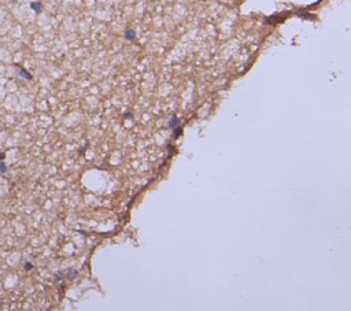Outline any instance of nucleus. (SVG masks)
<instances>
[{
	"label": "nucleus",
	"instance_id": "nucleus-1",
	"mask_svg": "<svg viewBox=\"0 0 351 311\" xmlns=\"http://www.w3.org/2000/svg\"><path fill=\"white\" fill-rule=\"evenodd\" d=\"M3 158H4V154H0V174L6 173V170H7L6 163L3 162Z\"/></svg>",
	"mask_w": 351,
	"mask_h": 311
},
{
	"label": "nucleus",
	"instance_id": "nucleus-4",
	"mask_svg": "<svg viewBox=\"0 0 351 311\" xmlns=\"http://www.w3.org/2000/svg\"><path fill=\"white\" fill-rule=\"evenodd\" d=\"M24 267H25L26 270H29V269H32V265H30V263H25V266H24Z\"/></svg>",
	"mask_w": 351,
	"mask_h": 311
},
{
	"label": "nucleus",
	"instance_id": "nucleus-3",
	"mask_svg": "<svg viewBox=\"0 0 351 311\" xmlns=\"http://www.w3.org/2000/svg\"><path fill=\"white\" fill-rule=\"evenodd\" d=\"M30 7H32V8L36 12H40L43 10V6L40 3H32V4H30Z\"/></svg>",
	"mask_w": 351,
	"mask_h": 311
},
{
	"label": "nucleus",
	"instance_id": "nucleus-2",
	"mask_svg": "<svg viewBox=\"0 0 351 311\" xmlns=\"http://www.w3.org/2000/svg\"><path fill=\"white\" fill-rule=\"evenodd\" d=\"M18 69H19V75H21V77H24V78H27V80H30V78H32V75H30V74H29V73H27L26 70H24V69H22V67H18Z\"/></svg>",
	"mask_w": 351,
	"mask_h": 311
}]
</instances>
